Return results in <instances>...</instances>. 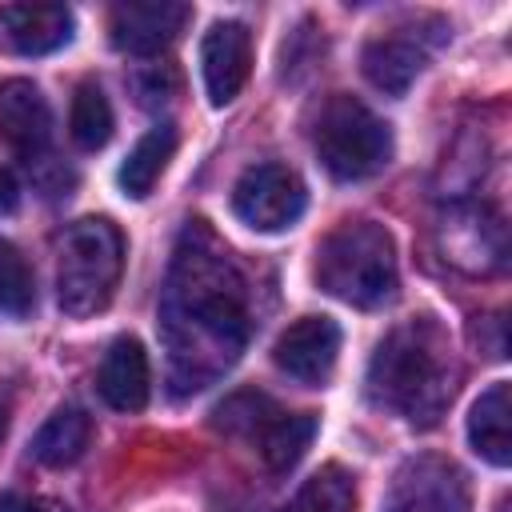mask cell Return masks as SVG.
<instances>
[{
    "label": "cell",
    "mask_w": 512,
    "mask_h": 512,
    "mask_svg": "<svg viewBox=\"0 0 512 512\" xmlns=\"http://www.w3.org/2000/svg\"><path fill=\"white\" fill-rule=\"evenodd\" d=\"M160 324L180 392L204 388L244 348L248 336L244 280L228 260V248L212 236L204 220H192L180 232L160 304Z\"/></svg>",
    "instance_id": "cell-1"
},
{
    "label": "cell",
    "mask_w": 512,
    "mask_h": 512,
    "mask_svg": "<svg viewBox=\"0 0 512 512\" xmlns=\"http://www.w3.org/2000/svg\"><path fill=\"white\" fill-rule=\"evenodd\" d=\"M456 388V360L432 320L392 328L368 364V396L408 424L432 428Z\"/></svg>",
    "instance_id": "cell-2"
},
{
    "label": "cell",
    "mask_w": 512,
    "mask_h": 512,
    "mask_svg": "<svg viewBox=\"0 0 512 512\" xmlns=\"http://www.w3.org/2000/svg\"><path fill=\"white\" fill-rule=\"evenodd\" d=\"M316 280L352 308H380L396 296V244L384 224L348 220L316 248Z\"/></svg>",
    "instance_id": "cell-3"
},
{
    "label": "cell",
    "mask_w": 512,
    "mask_h": 512,
    "mask_svg": "<svg viewBox=\"0 0 512 512\" xmlns=\"http://www.w3.org/2000/svg\"><path fill=\"white\" fill-rule=\"evenodd\" d=\"M124 268V240L112 220H76L56 252V300L68 316H92L108 308Z\"/></svg>",
    "instance_id": "cell-4"
},
{
    "label": "cell",
    "mask_w": 512,
    "mask_h": 512,
    "mask_svg": "<svg viewBox=\"0 0 512 512\" xmlns=\"http://www.w3.org/2000/svg\"><path fill=\"white\" fill-rule=\"evenodd\" d=\"M312 144L320 164L336 176V180H364L376 176L388 160H392V132L388 124L360 104L356 96H328V104L316 116L312 128Z\"/></svg>",
    "instance_id": "cell-5"
},
{
    "label": "cell",
    "mask_w": 512,
    "mask_h": 512,
    "mask_svg": "<svg viewBox=\"0 0 512 512\" xmlns=\"http://www.w3.org/2000/svg\"><path fill=\"white\" fill-rule=\"evenodd\" d=\"M308 204L304 180L284 164H256L232 188V212L256 232H284Z\"/></svg>",
    "instance_id": "cell-6"
},
{
    "label": "cell",
    "mask_w": 512,
    "mask_h": 512,
    "mask_svg": "<svg viewBox=\"0 0 512 512\" xmlns=\"http://www.w3.org/2000/svg\"><path fill=\"white\" fill-rule=\"evenodd\" d=\"M468 480L452 460L420 456L396 472L388 512H468Z\"/></svg>",
    "instance_id": "cell-7"
},
{
    "label": "cell",
    "mask_w": 512,
    "mask_h": 512,
    "mask_svg": "<svg viewBox=\"0 0 512 512\" xmlns=\"http://www.w3.org/2000/svg\"><path fill=\"white\" fill-rule=\"evenodd\" d=\"M188 16L192 8L180 0H120L108 12V32L120 52L152 56L184 32Z\"/></svg>",
    "instance_id": "cell-8"
},
{
    "label": "cell",
    "mask_w": 512,
    "mask_h": 512,
    "mask_svg": "<svg viewBox=\"0 0 512 512\" xmlns=\"http://www.w3.org/2000/svg\"><path fill=\"white\" fill-rule=\"evenodd\" d=\"M340 356V328L328 316H300L288 324L272 348V360L280 372H288L300 384H324Z\"/></svg>",
    "instance_id": "cell-9"
},
{
    "label": "cell",
    "mask_w": 512,
    "mask_h": 512,
    "mask_svg": "<svg viewBox=\"0 0 512 512\" xmlns=\"http://www.w3.org/2000/svg\"><path fill=\"white\" fill-rule=\"evenodd\" d=\"M200 72H204L208 100L216 108L232 104L240 96V88L248 84V72H252V36H248V28L236 24V20L212 24L200 40Z\"/></svg>",
    "instance_id": "cell-10"
},
{
    "label": "cell",
    "mask_w": 512,
    "mask_h": 512,
    "mask_svg": "<svg viewBox=\"0 0 512 512\" xmlns=\"http://www.w3.org/2000/svg\"><path fill=\"white\" fill-rule=\"evenodd\" d=\"M0 140L20 156L36 160L52 140V112L44 92L32 80H0Z\"/></svg>",
    "instance_id": "cell-11"
},
{
    "label": "cell",
    "mask_w": 512,
    "mask_h": 512,
    "mask_svg": "<svg viewBox=\"0 0 512 512\" xmlns=\"http://www.w3.org/2000/svg\"><path fill=\"white\" fill-rule=\"evenodd\" d=\"M72 40V12L64 4H0V48L40 56Z\"/></svg>",
    "instance_id": "cell-12"
},
{
    "label": "cell",
    "mask_w": 512,
    "mask_h": 512,
    "mask_svg": "<svg viewBox=\"0 0 512 512\" xmlns=\"http://www.w3.org/2000/svg\"><path fill=\"white\" fill-rule=\"evenodd\" d=\"M96 388L104 396L108 408L116 412H140L148 404L152 392V372H148V352L140 340L120 336L108 344L100 372H96Z\"/></svg>",
    "instance_id": "cell-13"
},
{
    "label": "cell",
    "mask_w": 512,
    "mask_h": 512,
    "mask_svg": "<svg viewBox=\"0 0 512 512\" xmlns=\"http://www.w3.org/2000/svg\"><path fill=\"white\" fill-rule=\"evenodd\" d=\"M468 440L472 448L504 468L512 460V388L504 380H496L488 392H480V400L472 404V416H468Z\"/></svg>",
    "instance_id": "cell-14"
},
{
    "label": "cell",
    "mask_w": 512,
    "mask_h": 512,
    "mask_svg": "<svg viewBox=\"0 0 512 512\" xmlns=\"http://www.w3.org/2000/svg\"><path fill=\"white\" fill-rule=\"evenodd\" d=\"M360 68L364 76L388 92V96H400L408 92V84L420 76L424 68V52L412 44V40H400V36H380V40H368L364 52H360Z\"/></svg>",
    "instance_id": "cell-15"
},
{
    "label": "cell",
    "mask_w": 512,
    "mask_h": 512,
    "mask_svg": "<svg viewBox=\"0 0 512 512\" xmlns=\"http://www.w3.org/2000/svg\"><path fill=\"white\" fill-rule=\"evenodd\" d=\"M444 228L448 232H464L468 236V244H460L448 260L452 264H464V268H472V272H496L500 264H504V224L492 216V212H476V208H464V212H456L452 220H444Z\"/></svg>",
    "instance_id": "cell-16"
},
{
    "label": "cell",
    "mask_w": 512,
    "mask_h": 512,
    "mask_svg": "<svg viewBox=\"0 0 512 512\" xmlns=\"http://www.w3.org/2000/svg\"><path fill=\"white\" fill-rule=\"evenodd\" d=\"M172 152H176V128H172V124L148 128V132L132 144V152L124 156V164H120V188H124V196L144 200V196L156 188V180L164 176Z\"/></svg>",
    "instance_id": "cell-17"
},
{
    "label": "cell",
    "mask_w": 512,
    "mask_h": 512,
    "mask_svg": "<svg viewBox=\"0 0 512 512\" xmlns=\"http://www.w3.org/2000/svg\"><path fill=\"white\" fill-rule=\"evenodd\" d=\"M92 440V420L80 412V408H60L48 416V424L36 432L32 440V456L48 468H68L84 456Z\"/></svg>",
    "instance_id": "cell-18"
},
{
    "label": "cell",
    "mask_w": 512,
    "mask_h": 512,
    "mask_svg": "<svg viewBox=\"0 0 512 512\" xmlns=\"http://www.w3.org/2000/svg\"><path fill=\"white\" fill-rule=\"evenodd\" d=\"M256 436H260V456H264V464H268L272 472H288V468L308 452V444H312V436H316V416H312V412H296V416L276 412Z\"/></svg>",
    "instance_id": "cell-19"
},
{
    "label": "cell",
    "mask_w": 512,
    "mask_h": 512,
    "mask_svg": "<svg viewBox=\"0 0 512 512\" xmlns=\"http://www.w3.org/2000/svg\"><path fill=\"white\" fill-rule=\"evenodd\" d=\"M356 508V480L340 464L320 468L300 484V492L288 500L284 512H352Z\"/></svg>",
    "instance_id": "cell-20"
},
{
    "label": "cell",
    "mask_w": 512,
    "mask_h": 512,
    "mask_svg": "<svg viewBox=\"0 0 512 512\" xmlns=\"http://www.w3.org/2000/svg\"><path fill=\"white\" fill-rule=\"evenodd\" d=\"M68 128H72V140L88 152L104 148L108 136H112V104L104 96V88L96 80H84L72 96V112H68Z\"/></svg>",
    "instance_id": "cell-21"
},
{
    "label": "cell",
    "mask_w": 512,
    "mask_h": 512,
    "mask_svg": "<svg viewBox=\"0 0 512 512\" xmlns=\"http://www.w3.org/2000/svg\"><path fill=\"white\" fill-rule=\"evenodd\" d=\"M32 304H36V280H32L28 260L12 244H0V312L28 316Z\"/></svg>",
    "instance_id": "cell-22"
},
{
    "label": "cell",
    "mask_w": 512,
    "mask_h": 512,
    "mask_svg": "<svg viewBox=\"0 0 512 512\" xmlns=\"http://www.w3.org/2000/svg\"><path fill=\"white\" fill-rule=\"evenodd\" d=\"M272 416H276L272 400H268V396H256V392H240V396H232V400H224V404L216 408V424H220V428H228V432H248V436H256Z\"/></svg>",
    "instance_id": "cell-23"
},
{
    "label": "cell",
    "mask_w": 512,
    "mask_h": 512,
    "mask_svg": "<svg viewBox=\"0 0 512 512\" xmlns=\"http://www.w3.org/2000/svg\"><path fill=\"white\" fill-rule=\"evenodd\" d=\"M0 512H48V504L36 500V496H24V492H4L0 496Z\"/></svg>",
    "instance_id": "cell-24"
},
{
    "label": "cell",
    "mask_w": 512,
    "mask_h": 512,
    "mask_svg": "<svg viewBox=\"0 0 512 512\" xmlns=\"http://www.w3.org/2000/svg\"><path fill=\"white\" fill-rule=\"evenodd\" d=\"M16 204H20V184H16V176L8 168H0V216L12 212Z\"/></svg>",
    "instance_id": "cell-25"
},
{
    "label": "cell",
    "mask_w": 512,
    "mask_h": 512,
    "mask_svg": "<svg viewBox=\"0 0 512 512\" xmlns=\"http://www.w3.org/2000/svg\"><path fill=\"white\" fill-rule=\"evenodd\" d=\"M4 428H8V420H4V412H0V436H4Z\"/></svg>",
    "instance_id": "cell-26"
}]
</instances>
